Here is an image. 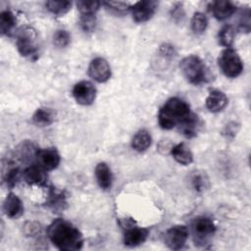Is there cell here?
Instances as JSON below:
<instances>
[{"label":"cell","instance_id":"5bb4252c","mask_svg":"<svg viewBox=\"0 0 251 251\" xmlns=\"http://www.w3.org/2000/svg\"><path fill=\"white\" fill-rule=\"evenodd\" d=\"M3 210L10 219H18L24 213V205L22 200L15 193L10 192L4 200Z\"/></svg>","mask_w":251,"mask_h":251},{"label":"cell","instance_id":"3957f363","mask_svg":"<svg viewBox=\"0 0 251 251\" xmlns=\"http://www.w3.org/2000/svg\"><path fill=\"white\" fill-rule=\"evenodd\" d=\"M182 75L192 84L198 85L208 80V69L200 57L189 55L184 57L179 64Z\"/></svg>","mask_w":251,"mask_h":251},{"label":"cell","instance_id":"ac0fdd59","mask_svg":"<svg viewBox=\"0 0 251 251\" xmlns=\"http://www.w3.org/2000/svg\"><path fill=\"white\" fill-rule=\"evenodd\" d=\"M95 177L99 186L102 189L108 190L111 188L112 182H113V176H112L111 169L106 163L101 162L96 165Z\"/></svg>","mask_w":251,"mask_h":251},{"label":"cell","instance_id":"d6a6232c","mask_svg":"<svg viewBox=\"0 0 251 251\" xmlns=\"http://www.w3.org/2000/svg\"><path fill=\"white\" fill-rule=\"evenodd\" d=\"M103 5L107 7V9L118 13V14H123L126 13L128 10H130V5L127 2H121V1H104L102 2Z\"/></svg>","mask_w":251,"mask_h":251},{"label":"cell","instance_id":"ffe728a7","mask_svg":"<svg viewBox=\"0 0 251 251\" xmlns=\"http://www.w3.org/2000/svg\"><path fill=\"white\" fill-rule=\"evenodd\" d=\"M171 155L180 165L187 166L193 162V154L184 143H178L171 148Z\"/></svg>","mask_w":251,"mask_h":251},{"label":"cell","instance_id":"cb8c5ba5","mask_svg":"<svg viewBox=\"0 0 251 251\" xmlns=\"http://www.w3.org/2000/svg\"><path fill=\"white\" fill-rule=\"evenodd\" d=\"M151 142L152 138L150 133L145 129H140L134 134L131 140V146L137 152H144L150 147Z\"/></svg>","mask_w":251,"mask_h":251},{"label":"cell","instance_id":"7c38bea8","mask_svg":"<svg viewBox=\"0 0 251 251\" xmlns=\"http://www.w3.org/2000/svg\"><path fill=\"white\" fill-rule=\"evenodd\" d=\"M35 159L37 165H39L45 171H52L56 169L60 164V154L56 148H44L38 149Z\"/></svg>","mask_w":251,"mask_h":251},{"label":"cell","instance_id":"6da1fadb","mask_svg":"<svg viewBox=\"0 0 251 251\" xmlns=\"http://www.w3.org/2000/svg\"><path fill=\"white\" fill-rule=\"evenodd\" d=\"M47 236L61 251H76L83 245V235L80 230L64 219H56L48 226Z\"/></svg>","mask_w":251,"mask_h":251},{"label":"cell","instance_id":"9a60e30c","mask_svg":"<svg viewBox=\"0 0 251 251\" xmlns=\"http://www.w3.org/2000/svg\"><path fill=\"white\" fill-rule=\"evenodd\" d=\"M236 11V6L231 1L218 0L211 3V12L217 20L223 21L229 18Z\"/></svg>","mask_w":251,"mask_h":251},{"label":"cell","instance_id":"2e32d148","mask_svg":"<svg viewBox=\"0 0 251 251\" xmlns=\"http://www.w3.org/2000/svg\"><path fill=\"white\" fill-rule=\"evenodd\" d=\"M227 97L221 90H213L209 93L205 100L206 108L212 113H218L223 111L227 105Z\"/></svg>","mask_w":251,"mask_h":251},{"label":"cell","instance_id":"d590c367","mask_svg":"<svg viewBox=\"0 0 251 251\" xmlns=\"http://www.w3.org/2000/svg\"><path fill=\"white\" fill-rule=\"evenodd\" d=\"M171 17L176 23H181L184 18V10L182 3H176L171 9Z\"/></svg>","mask_w":251,"mask_h":251},{"label":"cell","instance_id":"8fae6325","mask_svg":"<svg viewBox=\"0 0 251 251\" xmlns=\"http://www.w3.org/2000/svg\"><path fill=\"white\" fill-rule=\"evenodd\" d=\"M112 72L108 61L102 57L94 58L88 67V75L97 82H106L111 77Z\"/></svg>","mask_w":251,"mask_h":251},{"label":"cell","instance_id":"d4e9b609","mask_svg":"<svg viewBox=\"0 0 251 251\" xmlns=\"http://www.w3.org/2000/svg\"><path fill=\"white\" fill-rule=\"evenodd\" d=\"M48 200H47V205L49 208H51L53 211H62L66 208L67 201L64 193L62 191H59L55 189L54 187H51L49 189V194H48Z\"/></svg>","mask_w":251,"mask_h":251},{"label":"cell","instance_id":"4316f807","mask_svg":"<svg viewBox=\"0 0 251 251\" xmlns=\"http://www.w3.org/2000/svg\"><path fill=\"white\" fill-rule=\"evenodd\" d=\"M46 9L55 16L61 17L67 14L72 7L71 1H47L45 3Z\"/></svg>","mask_w":251,"mask_h":251},{"label":"cell","instance_id":"d6986e66","mask_svg":"<svg viewBox=\"0 0 251 251\" xmlns=\"http://www.w3.org/2000/svg\"><path fill=\"white\" fill-rule=\"evenodd\" d=\"M22 172L18 166L15 165V163L11 160L8 161L4 165V171H3V181L7 185L8 188H13L18 181L21 178Z\"/></svg>","mask_w":251,"mask_h":251},{"label":"cell","instance_id":"4dcf8cb0","mask_svg":"<svg viewBox=\"0 0 251 251\" xmlns=\"http://www.w3.org/2000/svg\"><path fill=\"white\" fill-rule=\"evenodd\" d=\"M238 28L242 32L248 33L251 29V12L249 8L242 10L239 14Z\"/></svg>","mask_w":251,"mask_h":251},{"label":"cell","instance_id":"5b68a950","mask_svg":"<svg viewBox=\"0 0 251 251\" xmlns=\"http://www.w3.org/2000/svg\"><path fill=\"white\" fill-rule=\"evenodd\" d=\"M216 228L215 223L208 217L198 216L192 219L190 223V230L194 244L200 247L208 244L216 232Z\"/></svg>","mask_w":251,"mask_h":251},{"label":"cell","instance_id":"8d00e7d4","mask_svg":"<svg viewBox=\"0 0 251 251\" xmlns=\"http://www.w3.org/2000/svg\"><path fill=\"white\" fill-rule=\"evenodd\" d=\"M238 128H239V125L237 123H235V122H231V123L227 124L225 126V128L223 130V134L226 137L232 138L236 134V132L238 131Z\"/></svg>","mask_w":251,"mask_h":251},{"label":"cell","instance_id":"e0dca14e","mask_svg":"<svg viewBox=\"0 0 251 251\" xmlns=\"http://www.w3.org/2000/svg\"><path fill=\"white\" fill-rule=\"evenodd\" d=\"M37 150L38 149L36 148L33 142L25 140L16 148L14 157L23 163H27L30 162L33 158H35Z\"/></svg>","mask_w":251,"mask_h":251},{"label":"cell","instance_id":"8992f818","mask_svg":"<svg viewBox=\"0 0 251 251\" xmlns=\"http://www.w3.org/2000/svg\"><path fill=\"white\" fill-rule=\"evenodd\" d=\"M218 65L222 71V73L230 78H235L241 75L243 71V63L240 59L237 52L229 47L224 49L219 58Z\"/></svg>","mask_w":251,"mask_h":251},{"label":"cell","instance_id":"277c9868","mask_svg":"<svg viewBox=\"0 0 251 251\" xmlns=\"http://www.w3.org/2000/svg\"><path fill=\"white\" fill-rule=\"evenodd\" d=\"M38 36L36 30L32 26H23L17 31L16 45L19 53L26 58L37 57Z\"/></svg>","mask_w":251,"mask_h":251},{"label":"cell","instance_id":"52a82bcc","mask_svg":"<svg viewBox=\"0 0 251 251\" xmlns=\"http://www.w3.org/2000/svg\"><path fill=\"white\" fill-rule=\"evenodd\" d=\"M121 226L124 230V244L128 247H135L143 242L148 237L149 230L145 227L136 226L132 219H124L121 221Z\"/></svg>","mask_w":251,"mask_h":251},{"label":"cell","instance_id":"484cf974","mask_svg":"<svg viewBox=\"0 0 251 251\" xmlns=\"http://www.w3.org/2000/svg\"><path fill=\"white\" fill-rule=\"evenodd\" d=\"M17 23L15 14L10 10H4L0 14V31L3 35H9Z\"/></svg>","mask_w":251,"mask_h":251},{"label":"cell","instance_id":"44dd1931","mask_svg":"<svg viewBox=\"0 0 251 251\" xmlns=\"http://www.w3.org/2000/svg\"><path fill=\"white\" fill-rule=\"evenodd\" d=\"M175 56V47L169 43H164L157 50L156 61L154 62V64H156L157 67H161L162 69H164L170 64L172 60H174Z\"/></svg>","mask_w":251,"mask_h":251},{"label":"cell","instance_id":"30bf717a","mask_svg":"<svg viewBox=\"0 0 251 251\" xmlns=\"http://www.w3.org/2000/svg\"><path fill=\"white\" fill-rule=\"evenodd\" d=\"M158 2L154 0H142L134 3L130 7L132 19L135 23H145L155 14Z\"/></svg>","mask_w":251,"mask_h":251},{"label":"cell","instance_id":"f546056e","mask_svg":"<svg viewBox=\"0 0 251 251\" xmlns=\"http://www.w3.org/2000/svg\"><path fill=\"white\" fill-rule=\"evenodd\" d=\"M100 5L101 2L99 1L80 0L76 2V7L80 15H95L96 12L99 10Z\"/></svg>","mask_w":251,"mask_h":251},{"label":"cell","instance_id":"7a4b0ae2","mask_svg":"<svg viewBox=\"0 0 251 251\" xmlns=\"http://www.w3.org/2000/svg\"><path fill=\"white\" fill-rule=\"evenodd\" d=\"M186 101L178 97L168 99L158 112V124L163 129H172L180 126L191 114Z\"/></svg>","mask_w":251,"mask_h":251},{"label":"cell","instance_id":"ba28073f","mask_svg":"<svg viewBox=\"0 0 251 251\" xmlns=\"http://www.w3.org/2000/svg\"><path fill=\"white\" fill-rule=\"evenodd\" d=\"M189 235L188 228L183 225H176L170 227L165 233V243L172 250L181 249Z\"/></svg>","mask_w":251,"mask_h":251},{"label":"cell","instance_id":"836d02e7","mask_svg":"<svg viewBox=\"0 0 251 251\" xmlns=\"http://www.w3.org/2000/svg\"><path fill=\"white\" fill-rule=\"evenodd\" d=\"M79 25L84 32H92L96 25L95 15H80Z\"/></svg>","mask_w":251,"mask_h":251},{"label":"cell","instance_id":"e575fe53","mask_svg":"<svg viewBox=\"0 0 251 251\" xmlns=\"http://www.w3.org/2000/svg\"><path fill=\"white\" fill-rule=\"evenodd\" d=\"M191 184L197 192H201L207 185V179L202 174L195 173L191 177Z\"/></svg>","mask_w":251,"mask_h":251},{"label":"cell","instance_id":"4fadbf2b","mask_svg":"<svg viewBox=\"0 0 251 251\" xmlns=\"http://www.w3.org/2000/svg\"><path fill=\"white\" fill-rule=\"evenodd\" d=\"M25 181L29 185H45L47 182L46 171L39 165H30L23 172Z\"/></svg>","mask_w":251,"mask_h":251},{"label":"cell","instance_id":"7402d4cb","mask_svg":"<svg viewBox=\"0 0 251 251\" xmlns=\"http://www.w3.org/2000/svg\"><path fill=\"white\" fill-rule=\"evenodd\" d=\"M200 128V120L197 115L191 113L188 118L179 126V129L182 134L187 138H192L196 136Z\"/></svg>","mask_w":251,"mask_h":251},{"label":"cell","instance_id":"83f0119b","mask_svg":"<svg viewBox=\"0 0 251 251\" xmlns=\"http://www.w3.org/2000/svg\"><path fill=\"white\" fill-rule=\"evenodd\" d=\"M234 34H235V31H234V28L232 25H224L219 30V33H218L219 43L222 46H225L226 48L231 47L233 40H234Z\"/></svg>","mask_w":251,"mask_h":251},{"label":"cell","instance_id":"9c48e42d","mask_svg":"<svg viewBox=\"0 0 251 251\" xmlns=\"http://www.w3.org/2000/svg\"><path fill=\"white\" fill-rule=\"evenodd\" d=\"M72 93L76 103L83 106L91 105L96 98V88L93 83L88 80H81L75 83Z\"/></svg>","mask_w":251,"mask_h":251},{"label":"cell","instance_id":"1f68e13d","mask_svg":"<svg viewBox=\"0 0 251 251\" xmlns=\"http://www.w3.org/2000/svg\"><path fill=\"white\" fill-rule=\"evenodd\" d=\"M71 41L70 33L65 29H58L53 35V43L59 48H64L69 45Z\"/></svg>","mask_w":251,"mask_h":251},{"label":"cell","instance_id":"f1b7e54d","mask_svg":"<svg viewBox=\"0 0 251 251\" xmlns=\"http://www.w3.org/2000/svg\"><path fill=\"white\" fill-rule=\"evenodd\" d=\"M208 26V19L205 14L196 12L191 19V29L195 34L203 33Z\"/></svg>","mask_w":251,"mask_h":251},{"label":"cell","instance_id":"603a6c76","mask_svg":"<svg viewBox=\"0 0 251 251\" xmlns=\"http://www.w3.org/2000/svg\"><path fill=\"white\" fill-rule=\"evenodd\" d=\"M55 121V113L52 109L41 107L38 108L33 116L32 122L38 126H48Z\"/></svg>","mask_w":251,"mask_h":251}]
</instances>
